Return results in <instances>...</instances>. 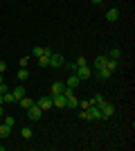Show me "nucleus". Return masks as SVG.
I'll return each instance as SVG.
<instances>
[{
	"label": "nucleus",
	"mask_w": 135,
	"mask_h": 151,
	"mask_svg": "<svg viewBox=\"0 0 135 151\" xmlns=\"http://www.w3.org/2000/svg\"><path fill=\"white\" fill-rule=\"evenodd\" d=\"M106 68H108L110 72H115L117 70V59H106Z\"/></svg>",
	"instance_id": "nucleus-18"
},
{
	"label": "nucleus",
	"mask_w": 135,
	"mask_h": 151,
	"mask_svg": "<svg viewBox=\"0 0 135 151\" xmlns=\"http://www.w3.org/2000/svg\"><path fill=\"white\" fill-rule=\"evenodd\" d=\"M0 81H2V72H0Z\"/></svg>",
	"instance_id": "nucleus-30"
},
{
	"label": "nucleus",
	"mask_w": 135,
	"mask_h": 151,
	"mask_svg": "<svg viewBox=\"0 0 135 151\" xmlns=\"http://www.w3.org/2000/svg\"><path fill=\"white\" fill-rule=\"evenodd\" d=\"M88 106H90V101H88V99H81V101H79V108H81V111H86Z\"/></svg>",
	"instance_id": "nucleus-24"
},
{
	"label": "nucleus",
	"mask_w": 135,
	"mask_h": 151,
	"mask_svg": "<svg viewBox=\"0 0 135 151\" xmlns=\"http://www.w3.org/2000/svg\"><path fill=\"white\" fill-rule=\"evenodd\" d=\"M2 115H5V108H2V106H0V117H2Z\"/></svg>",
	"instance_id": "nucleus-28"
},
{
	"label": "nucleus",
	"mask_w": 135,
	"mask_h": 151,
	"mask_svg": "<svg viewBox=\"0 0 135 151\" xmlns=\"http://www.w3.org/2000/svg\"><path fill=\"white\" fill-rule=\"evenodd\" d=\"M74 75H77L81 81H84V79H90V77H92V68H90V65H79V68H74Z\"/></svg>",
	"instance_id": "nucleus-3"
},
{
	"label": "nucleus",
	"mask_w": 135,
	"mask_h": 151,
	"mask_svg": "<svg viewBox=\"0 0 135 151\" xmlns=\"http://www.w3.org/2000/svg\"><path fill=\"white\" fill-rule=\"evenodd\" d=\"M101 115H104V120H108V117H113V113H115V106H113V104H110V101H104L101 106Z\"/></svg>",
	"instance_id": "nucleus-5"
},
{
	"label": "nucleus",
	"mask_w": 135,
	"mask_h": 151,
	"mask_svg": "<svg viewBox=\"0 0 135 151\" xmlns=\"http://www.w3.org/2000/svg\"><path fill=\"white\" fill-rule=\"evenodd\" d=\"M11 95L16 97V104H18V99H23V97H25V86L20 83V86H16V88H11Z\"/></svg>",
	"instance_id": "nucleus-10"
},
{
	"label": "nucleus",
	"mask_w": 135,
	"mask_h": 151,
	"mask_svg": "<svg viewBox=\"0 0 135 151\" xmlns=\"http://www.w3.org/2000/svg\"><path fill=\"white\" fill-rule=\"evenodd\" d=\"M104 0H92V5H101Z\"/></svg>",
	"instance_id": "nucleus-27"
},
{
	"label": "nucleus",
	"mask_w": 135,
	"mask_h": 151,
	"mask_svg": "<svg viewBox=\"0 0 135 151\" xmlns=\"http://www.w3.org/2000/svg\"><path fill=\"white\" fill-rule=\"evenodd\" d=\"M16 77H18V81L23 83V81H27V77H29V72H27V68H20L18 72H16Z\"/></svg>",
	"instance_id": "nucleus-17"
},
{
	"label": "nucleus",
	"mask_w": 135,
	"mask_h": 151,
	"mask_svg": "<svg viewBox=\"0 0 135 151\" xmlns=\"http://www.w3.org/2000/svg\"><path fill=\"white\" fill-rule=\"evenodd\" d=\"M86 117H88V122H101V120H104L101 108H99V106H92V104H90V106L86 108Z\"/></svg>",
	"instance_id": "nucleus-1"
},
{
	"label": "nucleus",
	"mask_w": 135,
	"mask_h": 151,
	"mask_svg": "<svg viewBox=\"0 0 135 151\" xmlns=\"http://www.w3.org/2000/svg\"><path fill=\"white\" fill-rule=\"evenodd\" d=\"M106 59L108 57H95V63H92V72H95V70H99V68H104V65H106Z\"/></svg>",
	"instance_id": "nucleus-13"
},
{
	"label": "nucleus",
	"mask_w": 135,
	"mask_h": 151,
	"mask_svg": "<svg viewBox=\"0 0 135 151\" xmlns=\"http://www.w3.org/2000/svg\"><path fill=\"white\" fill-rule=\"evenodd\" d=\"M36 104L41 106V111H47V108H52V97H41Z\"/></svg>",
	"instance_id": "nucleus-12"
},
{
	"label": "nucleus",
	"mask_w": 135,
	"mask_h": 151,
	"mask_svg": "<svg viewBox=\"0 0 135 151\" xmlns=\"http://www.w3.org/2000/svg\"><path fill=\"white\" fill-rule=\"evenodd\" d=\"M52 108H65V95L63 93L52 95Z\"/></svg>",
	"instance_id": "nucleus-6"
},
{
	"label": "nucleus",
	"mask_w": 135,
	"mask_h": 151,
	"mask_svg": "<svg viewBox=\"0 0 135 151\" xmlns=\"http://www.w3.org/2000/svg\"><path fill=\"white\" fill-rule=\"evenodd\" d=\"M32 104H34V99H32V97H27V95L23 97V99H18V106H20V108H25V111L32 106Z\"/></svg>",
	"instance_id": "nucleus-15"
},
{
	"label": "nucleus",
	"mask_w": 135,
	"mask_h": 151,
	"mask_svg": "<svg viewBox=\"0 0 135 151\" xmlns=\"http://www.w3.org/2000/svg\"><path fill=\"white\" fill-rule=\"evenodd\" d=\"M117 18H119V9H117V7H110L108 12H106V20H108V23H115Z\"/></svg>",
	"instance_id": "nucleus-9"
},
{
	"label": "nucleus",
	"mask_w": 135,
	"mask_h": 151,
	"mask_svg": "<svg viewBox=\"0 0 135 151\" xmlns=\"http://www.w3.org/2000/svg\"><path fill=\"white\" fill-rule=\"evenodd\" d=\"M39 68H50V57H39Z\"/></svg>",
	"instance_id": "nucleus-21"
},
{
	"label": "nucleus",
	"mask_w": 135,
	"mask_h": 151,
	"mask_svg": "<svg viewBox=\"0 0 135 151\" xmlns=\"http://www.w3.org/2000/svg\"><path fill=\"white\" fill-rule=\"evenodd\" d=\"M63 90H65V83L63 81H54V83H52V88H50V93L52 95H59V93H63Z\"/></svg>",
	"instance_id": "nucleus-11"
},
{
	"label": "nucleus",
	"mask_w": 135,
	"mask_h": 151,
	"mask_svg": "<svg viewBox=\"0 0 135 151\" xmlns=\"http://www.w3.org/2000/svg\"><path fill=\"white\" fill-rule=\"evenodd\" d=\"M79 83H81V79H79L77 75H70V77H68V81H65V86H68V88H77Z\"/></svg>",
	"instance_id": "nucleus-14"
},
{
	"label": "nucleus",
	"mask_w": 135,
	"mask_h": 151,
	"mask_svg": "<svg viewBox=\"0 0 135 151\" xmlns=\"http://www.w3.org/2000/svg\"><path fill=\"white\" fill-rule=\"evenodd\" d=\"M61 65H65L63 54H56V52H52V54H50V68H61Z\"/></svg>",
	"instance_id": "nucleus-4"
},
{
	"label": "nucleus",
	"mask_w": 135,
	"mask_h": 151,
	"mask_svg": "<svg viewBox=\"0 0 135 151\" xmlns=\"http://www.w3.org/2000/svg\"><path fill=\"white\" fill-rule=\"evenodd\" d=\"M32 54H34L36 59H39V57H50L52 50H50V47H41V45H36V47L32 50Z\"/></svg>",
	"instance_id": "nucleus-8"
},
{
	"label": "nucleus",
	"mask_w": 135,
	"mask_h": 151,
	"mask_svg": "<svg viewBox=\"0 0 135 151\" xmlns=\"http://www.w3.org/2000/svg\"><path fill=\"white\" fill-rule=\"evenodd\" d=\"M5 124L7 126H14V124H16V117H14V115H7V117H5Z\"/></svg>",
	"instance_id": "nucleus-23"
},
{
	"label": "nucleus",
	"mask_w": 135,
	"mask_h": 151,
	"mask_svg": "<svg viewBox=\"0 0 135 151\" xmlns=\"http://www.w3.org/2000/svg\"><path fill=\"white\" fill-rule=\"evenodd\" d=\"M90 104H92V106H101L104 101H106V97H104V95H95V97H92V99H88Z\"/></svg>",
	"instance_id": "nucleus-16"
},
{
	"label": "nucleus",
	"mask_w": 135,
	"mask_h": 151,
	"mask_svg": "<svg viewBox=\"0 0 135 151\" xmlns=\"http://www.w3.org/2000/svg\"><path fill=\"white\" fill-rule=\"evenodd\" d=\"M110 75H113V72H110L106 65H104V68H99V70H95V77L99 79V81H106V79H110Z\"/></svg>",
	"instance_id": "nucleus-7"
},
{
	"label": "nucleus",
	"mask_w": 135,
	"mask_h": 151,
	"mask_svg": "<svg viewBox=\"0 0 135 151\" xmlns=\"http://www.w3.org/2000/svg\"><path fill=\"white\" fill-rule=\"evenodd\" d=\"M5 70H7V63H5V61H0V72H5Z\"/></svg>",
	"instance_id": "nucleus-26"
},
{
	"label": "nucleus",
	"mask_w": 135,
	"mask_h": 151,
	"mask_svg": "<svg viewBox=\"0 0 135 151\" xmlns=\"http://www.w3.org/2000/svg\"><path fill=\"white\" fill-rule=\"evenodd\" d=\"M20 135H23V138H25V140H29V138H32V135H34V131H32V129H29V126H23V131H20Z\"/></svg>",
	"instance_id": "nucleus-20"
},
{
	"label": "nucleus",
	"mask_w": 135,
	"mask_h": 151,
	"mask_svg": "<svg viewBox=\"0 0 135 151\" xmlns=\"http://www.w3.org/2000/svg\"><path fill=\"white\" fill-rule=\"evenodd\" d=\"M119 57H122V50H119V47H113L110 54H108V59H119Z\"/></svg>",
	"instance_id": "nucleus-22"
},
{
	"label": "nucleus",
	"mask_w": 135,
	"mask_h": 151,
	"mask_svg": "<svg viewBox=\"0 0 135 151\" xmlns=\"http://www.w3.org/2000/svg\"><path fill=\"white\" fill-rule=\"evenodd\" d=\"M27 63H29V57H23L20 59V68H27Z\"/></svg>",
	"instance_id": "nucleus-25"
},
{
	"label": "nucleus",
	"mask_w": 135,
	"mask_h": 151,
	"mask_svg": "<svg viewBox=\"0 0 135 151\" xmlns=\"http://www.w3.org/2000/svg\"><path fill=\"white\" fill-rule=\"evenodd\" d=\"M2 104H5V99H2V93H0V106H2Z\"/></svg>",
	"instance_id": "nucleus-29"
},
{
	"label": "nucleus",
	"mask_w": 135,
	"mask_h": 151,
	"mask_svg": "<svg viewBox=\"0 0 135 151\" xmlns=\"http://www.w3.org/2000/svg\"><path fill=\"white\" fill-rule=\"evenodd\" d=\"M41 115H43V111H41V106L34 101L32 106L27 108V117H29V122H39V120H41Z\"/></svg>",
	"instance_id": "nucleus-2"
},
{
	"label": "nucleus",
	"mask_w": 135,
	"mask_h": 151,
	"mask_svg": "<svg viewBox=\"0 0 135 151\" xmlns=\"http://www.w3.org/2000/svg\"><path fill=\"white\" fill-rule=\"evenodd\" d=\"M9 133H11V126H7V124L0 126V138H9Z\"/></svg>",
	"instance_id": "nucleus-19"
}]
</instances>
